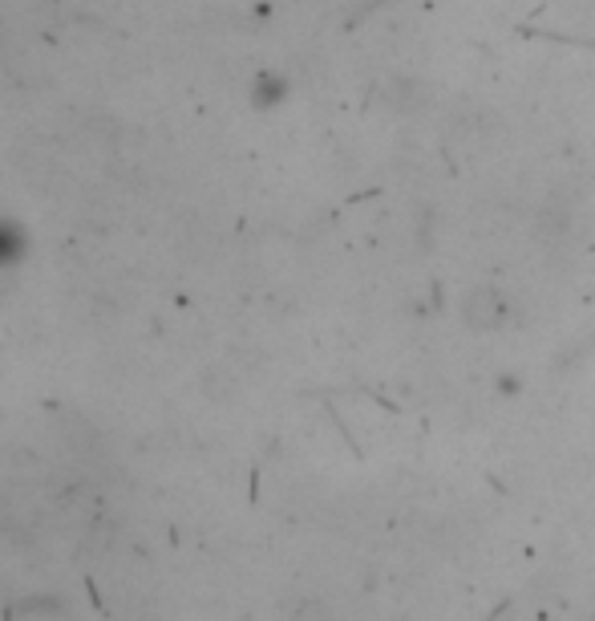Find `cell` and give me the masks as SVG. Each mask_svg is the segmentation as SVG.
<instances>
[{
    "instance_id": "cell-1",
    "label": "cell",
    "mask_w": 595,
    "mask_h": 621,
    "mask_svg": "<svg viewBox=\"0 0 595 621\" xmlns=\"http://www.w3.org/2000/svg\"><path fill=\"white\" fill-rule=\"evenodd\" d=\"M462 317L470 329H499L511 317V309H506V297L499 289L478 284V289H470L462 297Z\"/></svg>"
}]
</instances>
